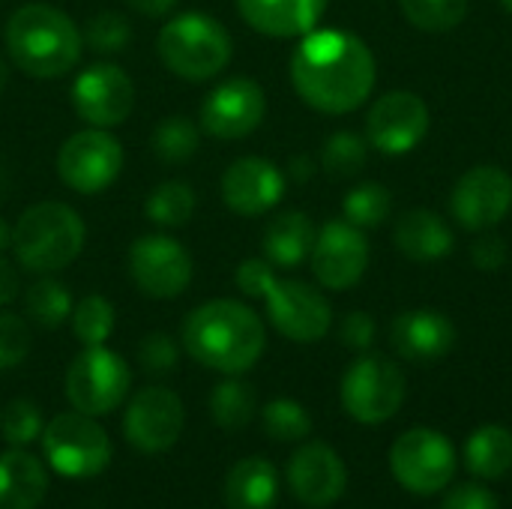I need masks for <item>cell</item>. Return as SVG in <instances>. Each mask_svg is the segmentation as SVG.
Returning a JSON list of instances; mask_svg holds the SVG:
<instances>
[{
    "label": "cell",
    "instance_id": "681fc988",
    "mask_svg": "<svg viewBox=\"0 0 512 509\" xmlns=\"http://www.w3.org/2000/svg\"><path fill=\"white\" fill-rule=\"evenodd\" d=\"M3 189H6V180H3V171H0V198H3Z\"/></svg>",
    "mask_w": 512,
    "mask_h": 509
},
{
    "label": "cell",
    "instance_id": "8d00e7d4",
    "mask_svg": "<svg viewBox=\"0 0 512 509\" xmlns=\"http://www.w3.org/2000/svg\"><path fill=\"white\" fill-rule=\"evenodd\" d=\"M42 414L30 399H12L0 414V435L12 447H27L42 435Z\"/></svg>",
    "mask_w": 512,
    "mask_h": 509
},
{
    "label": "cell",
    "instance_id": "ac0fdd59",
    "mask_svg": "<svg viewBox=\"0 0 512 509\" xmlns=\"http://www.w3.org/2000/svg\"><path fill=\"white\" fill-rule=\"evenodd\" d=\"M450 207L462 228L489 231L510 213L512 177L498 165H477L456 183Z\"/></svg>",
    "mask_w": 512,
    "mask_h": 509
},
{
    "label": "cell",
    "instance_id": "f907efd6",
    "mask_svg": "<svg viewBox=\"0 0 512 509\" xmlns=\"http://www.w3.org/2000/svg\"><path fill=\"white\" fill-rule=\"evenodd\" d=\"M501 3H504V9L512 15V0H501Z\"/></svg>",
    "mask_w": 512,
    "mask_h": 509
},
{
    "label": "cell",
    "instance_id": "f1b7e54d",
    "mask_svg": "<svg viewBox=\"0 0 512 509\" xmlns=\"http://www.w3.org/2000/svg\"><path fill=\"white\" fill-rule=\"evenodd\" d=\"M195 204H198V198H195L192 186H186L180 180H168V183H159L150 192V198L144 204V213L159 228H183L192 219Z\"/></svg>",
    "mask_w": 512,
    "mask_h": 509
},
{
    "label": "cell",
    "instance_id": "484cf974",
    "mask_svg": "<svg viewBox=\"0 0 512 509\" xmlns=\"http://www.w3.org/2000/svg\"><path fill=\"white\" fill-rule=\"evenodd\" d=\"M315 225L306 213L300 210H288L282 216H276L267 228H264V258L273 267H297L312 255L315 246Z\"/></svg>",
    "mask_w": 512,
    "mask_h": 509
},
{
    "label": "cell",
    "instance_id": "7c38bea8",
    "mask_svg": "<svg viewBox=\"0 0 512 509\" xmlns=\"http://www.w3.org/2000/svg\"><path fill=\"white\" fill-rule=\"evenodd\" d=\"M270 324L291 342H318L327 336L333 324V309L327 297L297 279H273V285L264 294Z\"/></svg>",
    "mask_w": 512,
    "mask_h": 509
},
{
    "label": "cell",
    "instance_id": "74e56055",
    "mask_svg": "<svg viewBox=\"0 0 512 509\" xmlns=\"http://www.w3.org/2000/svg\"><path fill=\"white\" fill-rule=\"evenodd\" d=\"M84 42L96 51V54H117L120 48L129 45L132 39V27L123 15L117 12H99L87 21L84 27Z\"/></svg>",
    "mask_w": 512,
    "mask_h": 509
},
{
    "label": "cell",
    "instance_id": "d4e9b609",
    "mask_svg": "<svg viewBox=\"0 0 512 509\" xmlns=\"http://www.w3.org/2000/svg\"><path fill=\"white\" fill-rule=\"evenodd\" d=\"M279 498V474L267 459H243L228 471L225 504L228 509H273Z\"/></svg>",
    "mask_w": 512,
    "mask_h": 509
},
{
    "label": "cell",
    "instance_id": "4dcf8cb0",
    "mask_svg": "<svg viewBox=\"0 0 512 509\" xmlns=\"http://www.w3.org/2000/svg\"><path fill=\"white\" fill-rule=\"evenodd\" d=\"M153 153L168 162V165H180V162H189L195 153H198V144H201V126H195L189 117L183 114H174V117H165L159 120V126L153 129Z\"/></svg>",
    "mask_w": 512,
    "mask_h": 509
},
{
    "label": "cell",
    "instance_id": "6da1fadb",
    "mask_svg": "<svg viewBox=\"0 0 512 509\" xmlns=\"http://www.w3.org/2000/svg\"><path fill=\"white\" fill-rule=\"evenodd\" d=\"M291 81L315 111L348 114L372 96L375 54L354 33L309 30L291 54Z\"/></svg>",
    "mask_w": 512,
    "mask_h": 509
},
{
    "label": "cell",
    "instance_id": "60d3db41",
    "mask_svg": "<svg viewBox=\"0 0 512 509\" xmlns=\"http://www.w3.org/2000/svg\"><path fill=\"white\" fill-rule=\"evenodd\" d=\"M273 279H276V273H273V264H270L267 258H249V261H243V264L237 267V273H234L237 288H240L246 297H261V300H264L267 288L273 285Z\"/></svg>",
    "mask_w": 512,
    "mask_h": 509
},
{
    "label": "cell",
    "instance_id": "ba28073f",
    "mask_svg": "<svg viewBox=\"0 0 512 509\" xmlns=\"http://www.w3.org/2000/svg\"><path fill=\"white\" fill-rule=\"evenodd\" d=\"M390 471L411 495H438L456 474L453 441L435 429H411L390 447Z\"/></svg>",
    "mask_w": 512,
    "mask_h": 509
},
{
    "label": "cell",
    "instance_id": "d590c367",
    "mask_svg": "<svg viewBox=\"0 0 512 509\" xmlns=\"http://www.w3.org/2000/svg\"><path fill=\"white\" fill-rule=\"evenodd\" d=\"M321 165L330 177H354L366 165V141L357 132H336L321 150Z\"/></svg>",
    "mask_w": 512,
    "mask_h": 509
},
{
    "label": "cell",
    "instance_id": "8992f818",
    "mask_svg": "<svg viewBox=\"0 0 512 509\" xmlns=\"http://www.w3.org/2000/svg\"><path fill=\"white\" fill-rule=\"evenodd\" d=\"M42 453L60 477L90 480L111 465V438L96 417L69 411L42 429Z\"/></svg>",
    "mask_w": 512,
    "mask_h": 509
},
{
    "label": "cell",
    "instance_id": "30bf717a",
    "mask_svg": "<svg viewBox=\"0 0 512 509\" xmlns=\"http://www.w3.org/2000/svg\"><path fill=\"white\" fill-rule=\"evenodd\" d=\"M123 171V147L108 129H81L60 144L57 174L78 195L108 189Z\"/></svg>",
    "mask_w": 512,
    "mask_h": 509
},
{
    "label": "cell",
    "instance_id": "b9f144b4",
    "mask_svg": "<svg viewBox=\"0 0 512 509\" xmlns=\"http://www.w3.org/2000/svg\"><path fill=\"white\" fill-rule=\"evenodd\" d=\"M339 336L348 348L354 351H366L372 342H375V321L366 315V312H351L342 327H339Z\"/></svg>",
    "mask_w": 512,
    "mask_h": 509
},
{
    "label": "cell",
    "instance_id": "4316f807",
    "mask_svg": "<svg viewBox=\"0 0 512 509\" xmlns=\"http://www.w3.org/2000/svg\"><path fill=\"white\" fill-rule=\"evenodd\" d=\"M465 465L480 480H501L512 468V432L507 426H480L465 441Z\"/></svg>",
    "mask_w": 512,
    "mask_h": 509
},
{
    "label": "cell",
    "instance_id": "4fadbf2b",
    "mask_svg": "<svg viewBox=\"0 0 512 509\" xmlns=\"http://www.w3.org/2000/svg\"><path fill=\"white\" fill-rule=\"evenodd\" d=\"M72 108L75 114L96 129L120 126L135 105L132 78L114 63H93L72 81Z\"/></svg>",
    "mask_w": 512,
    "mask_h": 509
},
{
    "label": "cell",
    "instance_id": "c3c4849f",
    "mask_svg": "<svg viewBox=\"0 0 512 509\" xmlns=\"http://www.w3.org/2000/svg\"><path fill=\"white\" fill-rule=\"evenodd\" d=\"M6 81H9V69H6V63L0 60V90L6 87Z\"/></svg>",
    "mask_w": 512,
    "mask_h": 509
},
{
    "label": "cell",
    "instance_id": "7402d4cb",
    "mask_svg": "<svg viewBox=\"0 0 512 509\" xmlns=\"http://www.w3.org/2000/svg\"><path fill=\"white\" fill-rule=\"evenodd\" d=\"M243 21L273 39L306 36L318 27L327 0H237Z\"/></svg>",
    "mask_w": 512,
    "mask_h": 509
},
{
    "label": "cell",
    "instance_id": "f6af8a7d",
    "mask_svg": "<svg viewBox=\"0 0 512 509\" xmlns=\"http://www.w3.org/2000/svg\"><path fill=\"white\" fill-rule=\"evenodd\" d=\"M18 297V273L12 270V264L0 255V306L12 303Z\"/></svg>",
    "mask_w": 512,
    "mask_h": 509
},
{
    "label": "cell",
    "instance_id": "2e32d148",
    "mask_svg": "<svg viewBox=\"0 0 512 509\" xmlns=\"http://www.w3.org/2000/svg\"><path fill=\"white\" fill-rule=\"evenodd\" d=\"M312 273L327 291H348L357 285L369 267V243L363 228L348 219H333L315 234Z\"/></svg>",
    "mask_w": 512,
    "mask_h": 509
},
{
    "label": "cell",
    "instance_id": "9c48e42d",
    "mask_svg": "<svg viewBox=\"0 0 512 509\" xmlns=\"http://www.w3.org/2000/svg\"><path fill=\"white\" fill-rule=\"evenodd\" d=\"M405 402V375L387 357H360L342 378V408L363 426H381Z\"/></svg>",
    "mask_w": 512,
    "mask_h": 509
},
{
    "label": "cell",
    "instance_id": "1f68e13d",
    "mask_svg": "<svg viewBox=\"0 0 512 509\" xmlns=\"http://www.w3.org/2000/svg\"><path fill=\"white\" fill-rule=\"evenodd\" d=\"M114 321H117V312L111 300L102 294H87L72 309V333L84 348L105 345V339L114 333Z\"/></svg>",
    "mask_w": 512,
    "mask_h": 509
},
{
    "label": "cell",
    "instance_id": "8fae6325",
    "mask_svg": "<svg viewBox=\"0 0 512 509\" xmlns=\"http://www.w3.org/2000/svg\"><path fill=\"white\" fill-rule=\"evenodd\" d=\"M129 273L141 294L153 300H171L180 297L192 282V255L168 234H147L129 249Z\"/></svg>",
    "mask_w": 512,
    "mask_h": 509
},
{
    "label": "cell",
    "instance_id": "836d02e7",
    "mask_svg": "<svg viewBox=\"0 0 512 509\" xmlns=\"http://www.w3.org/2000/svg\"><path fill=\"white\" fill-rule=\"evenodd\" d=\"M405 18L426 33H447L468 15V0H399Z\"/></svg>",
    "mask_w": 512,
    "mask_h": 509
},
{
    "label": "cell",
    "instance_id": "d6a6232c",
    "mask_svg": "<svg viewBox=\"0 0 512 509\" xmlns=\"http://www.w3.org/2000/svg\"><path fill=\"white\" fill-rule=\"evenodd\" d=\"M342 210H345V219L357 228H378L390 210H393V198H390V189L381 186V183H360L354 186L345 201H342Z\"/></svg>",
    "mask_w": 512,
    "mask_h": 509
},
{
    "label": "cell",
    "instance_id": "5b68a950",
    "mask_svg": "<svg viewBox=\"0 0 512 509\" xmlns=\"http://www.w3.org/2000/svg\"><path fill=\"white\" fill-rule=\"evenodd\" d=\"M156 51L165 69L177 78L207 81L231 63L234 42L216 18L204 12H183L159 30Z\"/></svg>",
    "mask_w": 512,
    "mask_h": 509
},
{
    "label": "cell",
    "instance_id": "52a82bcc",
    "mask_svg": "<svg viewBox=\"0 0 512 509\" xmlns=\"http://www.w3.org/2000/svg\"><path fill=\"white\" fill-rule=\"evenodd\" d=\"M132 384L126 360L105 345L84 348L66 369V399L87 417H105L120 408Z\"/></svg>",
    "mask_w": 512,
    "mask_h": 509
},
{
    "label": "cell",
    "instance_id": "7bdbcfd3",
    "mask_svg": "<svg viewBox=\"0 0 512 509\" xmlns=\"http://www.w3.org/2000/svg\"><path fill=\"white\" fill-rule=\"evenodd\" d=\"M441 509H501L498 498L483 486H459L453 495H447Z\"/></svg>",
    "mask_w": 512,
    "mask_h": 509
},
{
    "label": "cell",
    "instance_id": "bcb514c9",
    "mask_svg": "<svg viewBox=\"0 0 512 509\" xmlns=\"http://www.w3.org/2000/svg\"><path fill=\"white\" fill-rule=\"evenodd\" d=\"M126 6L147 15V18H162L177 6V0H126Z\"/></svg>",
    "mask_w": 512,
    "mask_h": 509
},
{
    "label": "cell",
    "instance_id": "ab89813d",
    "mask_svg": "<svg viewBox=\"0 0 512 509\" xmlns=\"http://www.w3.org/2000/svg\"><path fill=\"white\" fill-rule=\"evenodd\" d=\"M138 360L147 372L153 375H162V372H171L180 360V351L174 345L171 336L165 333H150L141 345H138Z\"/></svg>",
    "mask_w": 512,
    "mask_h": 509
},
{
    "label": "cell",
    "instance_id": "f546056e",
    "mask_svg": "<svg viewBox=\"0 0 512 509\" xmlns=\"http://www.w3.org/2000/svg\"><path fill=\"white\" fill-rule=\"evenodd\" d=\"M24 312L27 318L42 330H57L72 315V297L63 282L45 276L33 282L24 294Z\"/></svg>",
    "mask_w": 512,
    "mask_h": 509
},
{
    "label": "cell",
    "instance_id": "ee69618b",
    "mask_svg": "<svg viewBox=\"0 0 512 509\" xmlns=\"http://www.w3.org/2000/svg\"><path fill=\"white\" fill-rule=\"evenodd\" d=\"M471 258L480 270H501L507 264V246L501 237H483L474 243Z\"/></svg>",
    "mask_w": 512,
    "mask_h": 509
},
{
    "label": "cell",
    "instance_id": "7a4b0ae2",
    "mask_svg": "<svg viewBox=\"0 0 512 509\" xmlns=\"http://www.w3.org/2000/svg\"><path fill=\"white\" fill-rule=\"evenodd\" d=\"M183 348L213 372L243 375L261 360L267 333L246 303L210 300L183 321Z\"/></svg>",
    "mask_w": 512,
    "mask_h": 509
},
{
    "label": "cell",
    "instance_id": "5bb4252c",
    "mask_svg": "<svg viewBox=\"0 0 512 509\" xmlns=\"http://www.w3.org/2000/svg\"><path fill=\"white\" fill-rule=\"evenodd\" d=\"M267 114V96L258 81L237 75L210 90L201 105V129L219 141L252 135Z\"/></svg>",
    "mask_w": 512,
    "mask_h": 509
},
{
    "label": "cell",
    "instance_id": "f35d334b",
    "mask_svg": "<svg viewBox=\"0 0 512 509\" xmlns=\"http://www.w3.org/2000/svg\"><path fill=\"white\" fill-rule=\"evenodd\" d=\"M30 354V327L24 318L3 312L0 315V369H15Z\"/></svg>",
    "mask_w": 512,
    "mask_h": 509
},
{
    "label": "cell",
    "instance_id": "e0dca14e",
    "mask_svg": "<svg viewBox=\"0 0 512 509\" xmlns=\"http://www.w3.org/2000/svg\"><path fill=\"white\" fill-rule=\"evenodd\" d=\"M429 132V108L411 90H393L375 99L366 117V138L387 156L411 153Z\"/></svg>",
    "mask_w": 512,
    "mask_h": 509
},
{
    "label": "cell",
    "instance_id": "44dd1931",
    "mask_svg": "<svg viewBox=\"0 0 512 509\" xmlns=\"http://www.w3.org/2000/svg\"><path fill=\"white\" fill-rule=\"evenodd\" d=\"M390 342L396 354L411 363H435L453 351L456 327L438 309H411L393 321Z\"/></svg>",
    "mask_w": 512,
    "mask_h": 509
},
{
    "label": "cell",
    "instance_id": "ffe728a7",
    "mask_svg": "<svg viewBox=\"0 0 512 509\" xmlns=\"http://www.w3.org/2000/svg\"><path fill=\"white\" fill-rule=\"evenodd\" d=\"M282 195L285 174L261 156H243L222 174V201L237 216H261L273 210Z\"/></svg>",
    "mask_w": 512,
    "mask_h": 509
},
{
    "label": "cell",
    "instance_id": "83f0119b",
    "mask_svg": "<svg viewBox=\"0 0 512 509\" xmlns=\"http://www.w3.org/2000/svg\"><path fill=\"white\" fill-rule=\"evenodd\" d=\"M255 390L246 381L228 378L222 381L213 393H210V417L219 429L225 432H237L246 429L255 417Z\"/></svg>",
    "mask_w": 512,
    "mask_h": 509
},
{
    "label": "cell",
    "instance_id": "cb8c5ba5",
    "mask_svg": "<svg viewBox=\"0 0 512 509\" xmlns=\"http://www.w3.org/2000/svg\"><path fill=\"white\" fill-rule=\"evenodd\" d=\"M396 249L411 261H438L453 252V231L435 210H408L393 231Z\"/></svg>",
    "mask_w": 512,
    "mask_h": 509
},
{
    "label": "cell",
    "instance_id": "d6986e66",
    "mask_svg": "<svg viewBox=\"0 0 512 509\" xmlns=\"http://www.w3.org/2000/svg\"><path fill=\"white\" fill-rule=\"evenodd\" d=\"M288 486L294 492V498L300 504L312 509H324L336 504L345 495L348 486V471L345 462L339 459V453L324 444V441H312L303 444L291 462H288Z\"/></svg>",
    "mask_w": 512,
    "mask_h": 509
},
{
    "label": "cell",
    "instance_id": "e575fe53",
    "mask_svg": "<svg viewBox=\"0 0 512 509\" xmlns=\"http://www.w3.org/2000/svg\"><path fill=\"white\" fill-rule=\"evenodd\" d=\"M261 420H264V432L273 441H282V444L303 441L312 432L309 411L300 402H294V399H273V402H267Z\"/></svg>",
    "mask_w": 512,
    "mask_h": 509
},
{
    "label": "cell",
    "instance_id": "9a60e30c",
    "mask_svg": "<svg viewBox=\"0 0 512 509\" xmlns=\"http://www.w3.org/2000/svg\"><path fill=\"white\" fill-rule=\"evenodd\" d=\"M186 411L174 390L168 387H144L126 408L123 432L126 441L138 453H168L183 432Z\"/></svg>",
    "mask_w": 512,
    "mask_h": 509
},
{
    "label": "cell",
    "instance_id": "603a6c76",
    "mask_svg": "<svg viewBox=\"0 0 512 509\" xmlns=\"http://www.w3.org/2000/svg\"><path fill=\"white\" fill-rule=\"evenodd\" d=\"M48 495V471L27 450L0 456V509H36Z\"/></svg>",
    "mask_w": 512,
    "mask_h": 509
},
{
    "label": "cell",
    "instance_id": "277c9868",
    "mask_svg": "<svg viewBox=\"0 0 512 509\" xmlns=\"http://www.w3.org/2000/svg\"><path fill=\"white\" fill-rule=\"evenodd\" d=\"M84 222L63 201H39L12 225V252L30 273H57L84 249Z\"/></svg>",
    "mask_w": 512,
    "mask_h": 509
},
{
    "label": "cell",
    "instance_id": "7dc6e473",
    "mask_svg": "<svg viewBox=\"0 0 512 509\" xmlns=\"http://www.w3.org/2000/svg\"><path fill=\"white\" fill-rule=\"evenodd\" d=\"M6 246H12V228L0 219V252H3Z\"/></svg>",
    "mask_w": 512,
    "mask_h": 509
},
{
    "label": "cell",
    "instance_id": "3957f363",
    "mask_svg": "<svg viewBox=\"0 0 512 509\" xmlns=\"http://www.w3.org/2000/svg\"><path fill=\"white\" fill-rule=\"evenodd\" d=\"M78 24L48 3H27L6 21V51L30 78H60L81 60Z\"/></svg>",
    "mask_w": 512,
    "mask_h": 509
}]
</instances>
